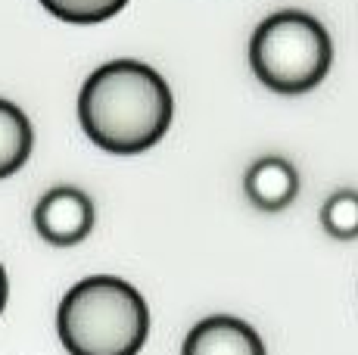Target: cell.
I'll list each match as a JSON object with an SVG mask.
<instances>
[{
    "label": "cell",
    "instance_id": "9c48e42d",
    "mask_svg": "<svg viewBox=\"0 0 358 355\" xmlns=\"http://www.w3.org/2000/svg\"><path fill=\"white\" fill-rule=\"evenodd\" d=\"M321 224L334 240L358 237V190H336L321 206Z\"/></svg>",
    "mask_w": 358,
    "mask_h": 355
},
{
    "label": "cell",
    "instance_id": "5b68a950",
    "mask_svg": "<svg viewBox=\"0 0 358 355\" xmlns=\"http://www.w3.org/2000/svg\"><path fill=\"white\" fill-rule=\"evenodd\" d=\"M181 355H268L259 331L234 315H209L184 337Z\"/></svg>",
    "mask_w": 358,
    "mask_h": 355
},
{
    "label": "cell",
    "instance_id": "6da1fadb",
    "mask_svg": "<svg viewBox=\"0 0 358 355\" xmlns=\"http://www.w3.org/2000/svg\"><path fill=\"white\" fill-rule=\"evenodd\" d=\"M171 91L153 66L113 59L87 75L78 94V122L91 143L115 156L156 147L171 125Z\"/></svg>",
    "mask_w": 358,
    "mask_h": 355
},
{
    "label": "cell",
    "instance_id": "ba28073f",
    "mask_svg": "<svg viewBox=\"0 0 358 355\" xmlns=\"http://www.w3.org/2000/svg\"><path fill=\"white\" fill-rule=\"evenodd\" d=\"M50 16L69 25H97L128 6V0H38Z\"/></svg>",
    "mask_w": 358,
    "mask_h": 355
},
{
    "label": "cell",
    "instance_id": "277c9868",
    "mask_svg": "<svg viewBox=\"0 0 358 355\" xmlns=\"http://www.w3.org/2000/svg\"><path fill=\"white\" fill-rule=\"evenodd\" d=\"M34 231L50 247H75L94 231V203L85 190L59 184L34 206Z\"/></svg>",
    "mask_w": 358,
    "mask_h": 355
},
{
    "label": "cell",
    "instance_id": "30bf717a",
    "mask_svg": "<svg viewBox=\"0 0 358 355\" xmlns=\"http://www.w3.org/2000/svg\"><path fill=\"white\" fill-rule=\"evenodd\" d=\"M6 299H10V277H6V268H3V262H0V315H3V309H6Z\"/></svg>",
    "mask_w": 358,
    "mask_h": 355
},
{
    "label": "cell",
    "instance_id": "3957f363",
    "mask_svg": "<svg viewBox=\"0 0 358 355\" xmlns=\"http://www.w3.org/2000/svg\"><path fill=\"white\" fill-rule=\"evenodd\" d=\"M334 44L327 29L302 10H278L259 22L250 41V66L278 94H306L327 78Z\"/></svg>",
    "mask_w": 358,
    "mask_h": 355
},
{
    "label": "cell",
    "instance_id": "52a82bcc",
    "mask_svg": "<svg viewBox=\"0 0 358 355\" xmlns=\"http://www.w3.org/2000/svg\"><path fill=\"white\" fill-rule=\"evenodd\" d=\"M34 150V128L16 103L0 97V181L16 175Z\"/></svg>",
    "mask_w": 358,
    "mask_h": 355
},
{
    "label": "cell",
    "instance_id": "7a4b0ae2",
    "mask_svg": "<svg viewBox=\"0 0 358 355\" xmlns=\"http://www.w3.org/2000/svg\"><path fill=\"white\" fill-rule=\"evenodd\" d=\"M57 333L69 355H137L150 333L147 299L115 275H91L59 299Z\"/></svg>",
    "mask_w": 358,
    "mask_h": 355
},
{
    "label": "cell",
    "instance_id": "8992f818",
    "mask_svg": "<svg viewBox=\"0 0 358 355\" xmlns=\"http://www.w3.org/2000/svg\"><path fill=\"white\" fill-rule=\"evenodd\" d=\"M243 190L252 206L262 212H280L299 194V175H296L293 162H287L284 156H262L246 172Z\"/></svg>",
    "mask_w": 358,
    "mask_h": 355
}]
</instances>
